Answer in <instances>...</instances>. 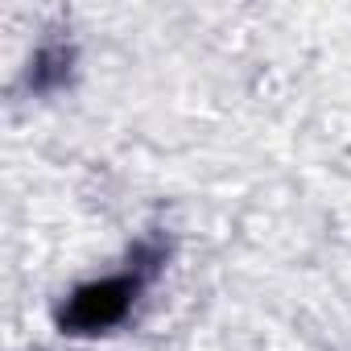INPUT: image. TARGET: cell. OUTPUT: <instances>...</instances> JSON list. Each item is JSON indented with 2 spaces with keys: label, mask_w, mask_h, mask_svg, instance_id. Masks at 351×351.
<instances>
[{
  "label": "cell",
  "mask_w": 351,
  "mask_h": 351,
  "mask_svg": "<svg viewBox=\"0 0 351 351\" xmlns=\"http://www.w3.org/2000/svg\"><path fill=\"white\" fill-rule=\"evenodd\" d=\"M128 293H132V285H128V281L91 285V289H83V293L75 298V306H71V322H79V326H108L112 318H120V314H124Z\"/></svg>",
  "instance_id": "cell-1"
}]
</instances>
